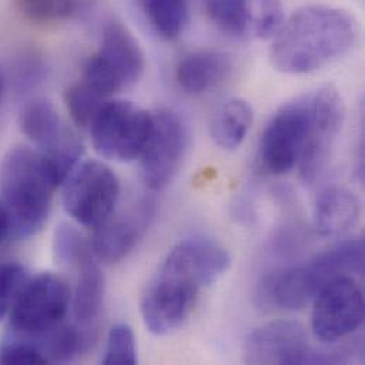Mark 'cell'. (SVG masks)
<instances>
[{"label": "cell", "mask_w": 365, "mask_h": 365, "mask_svg": "<svg viewBox=\"0 0 365 365\" xmlns=\"http://www.w3.org/2000/svg\"><path fill=\"white\" fill-rule=\"evenodd\" d=\"M70 302V287L53 273L26 280L10 310V331L38 339L64 322Z\"/></svg>", "instance_id": "cell-8"}, {"label": "cell", "mask_w": 365, "mask_h": 365, "mask_svg": "<svg viewBox=\"0 0 365 365\" xmlns=\"http://www.w3.org/2000/svg\"><path fill=\"white\" fill-rule=\"evenodd\" d=\"M212 23L225 34L243 37L252 21V0H205Z\"/></svg>", "instance_id": "cell-22"}, {"label": "cell", "mask_w": 365, "mask_h": 365, "mask_svg": "<svg viewBox=\"0 0 365 365\" xmlns=\"http://www.w3.org/2000/svg\"><path fill=\"white\" fill-rule=\"evenodd\" d=\"M145 71L144 51L121 21H110L101 44L84 64L83 81L108 98L140 81Z\"/></svg>", "instance_id": "cell-5"}, {"label": "cell", "mask_w": 365, "mask_h": 365, "mask_svg": "<svg viewBox=\"0 0 365 365\" xmlns=\"http://www.w3.org/2000/svg\"><path fill=\"white\" fill-rule=\"evenodd\" d=\"M88 329L60 323L37 340L48 363H70L87 351L93 343Z\"/></svg>", "instance_id": "cell-19"}, {"label": "cell", "mask_w": 365, "mask_h": 365, "mask_svg": "<svg viewBox=\"0 0 365 365\" xmlns=\"http://www.w3.org/2000/svg\"><path fill=\"white\" fill-rule=\"evenodd\" d=\"M64 101L74 124L81 128H88L100 108L108 100L81 81L66 90Z\"/></svg>", "instance_id": "cell-23"}, {"label": "cell", "mask_w": 365, "mask_h": 365, "mask_svg": "<svg viewBox=\"0 0 365 365\" xmlns=\"http://www.w3.org/2000/svg\"><path fill=\"white\" fill-rule=\"evenodd\" d=\"M313 131L310 93L282 106L263 131L259 145V164L273 175L292 171L309 144Z\"/></svg>", "instance_id": "cell-6"}, {"label": "cell", "mask_w": 365, "mask_h": 365, "mask_svg": "<svg viewBox=\"0 0 365 365\" xmlns=\"http://www.w3.org/2000/svg\"><path fill=\"white\" fill-rule=\"evenodd\" d=\"M96 0H16L19 11L36 23H56L80 17Z\"/></svg>", "instance_id": "cell-21"}, {"label": "cell", "mask_w": 365, "mask_h": 365, "mask_svg": "<svg viewBox=\"0 0 365 365\" xmlns=\"http://www.w3.org/2000/svg\"><path fill=\"white\" fill-rule=\"evenodd\" d=\"M27 280L26 269L19 263L0 264V322L10 314V310Z\"/></svg>", "instance_id": "cell-28"}, {"label": "cell", "mask_w": 365, "mask_h": 365, "mask_svg": "<svg viewBox=\"0 0 365 365\" xmlns=\"http://www.w3.org/2000/svg\"><path fill=\"white\" fill-rule=\"evenodd\" d=\"M359 34L346 9L309 4L294 11L274 36L270 61L286 74H307L344 56Z\"/></svg>", "instance_id": "cell-2"}, {"label": "cell", "mask_w": 365, "mask_h": 365, "mask_svg": "<svg viewBox=\"0 0 365 365\" xmlns=\"http://www.w3.org/2000/svg\"><path fill=\"white\" fill-rule=\"evenodd\" d=\"M91 246L86 242L81 233L68 223H61L54 233L53 250L57 263L73 267L80 256Z\"/></svg>", "instance_id": "cell-27"}, {"label": "cell", "mask_w": 365, "mask_h": 365, "mask_svg": "<svg viewBox=\"0 0 365 365\" xmlns=\"http://www.w3.org/2000/svg\"><path fill=\"white\" fill-rule=\"evenodd\" d=\"M10 232H11L10 217H9V213H7L6 207H4L3 203L0 202V246H1V243L6 240V237L9 236Z\"/></svg>", "instance_id": "cell-29"}, {"label": "cell", "mask_w": 365, "mask_h": 365, "mask_svg": "<svg viewBox=\"0 0 365 365\" xmlns=\"http://www.w3.org/2000/svg\"><path fill=\"white\" fill-rule=\"evenodd\" d=\"M0 364H48V360L36 340L11 333L0 344Z\"/></svg>", "instance_id": "cell-25"}, {"label": "cell", "mask_w": 365, "mask_h": 365, "mask_svg": "<svg viewBox=\"0 0 365 365\" xmlns=\"http://www.w3.org/2000/svg\"><path fill=\"white\" fill-rule=\"evenodd\" d=\"M4 91H6V77H4V73H3V70L0 67V103L3 100Z\"/></svg>", "instance_id": "cell-30"}, {"label": "cell", "mask_w": 365, "mask_h": 365, "mask_svg": "<svg viewBox=\"0 0 365 365\" xmlns=\"http://www.w3.org/2000/svg\"><path fill=\"white\" fill-rule=\"evenodd\" d=\"M96 151L121 163L138 160L153 130V114L124 100L107 101L90 124Z\"/></svg>", "instance_id": "cell-7"}, {"label": "cell", "mask_w": 365, "mask_h": 365, "mask_svg": "<svg viewBox=\"0 0 365 365\" xmlns=\"http://www.w3.org/2000/svg\"><path fill=\"white\" fill-rule=\"evenodd\" d=\"M155 212L157 206L151 197H143L118 213L114 210L94 229L90 245L94 256L106 264L124 260L148 232Z\"/></svg>", "instance_id": "cell-13"}, {"label": "cell", "mask_w": 365, "mask_h": 365, "mask_svg": "<svg viewBox=\"0 0 365 365\" xmlns=\"http://www.w3.org/2000/svg\"><path fill=\"white\" fill-rule=\"evenodd\" d=\"M189 147V131L182 117L173 110L153 114V130L140 157L141 175L148 189L167 187L178 174Z\"/></svg>", "instance_id": "cell-10"}, {"label": "cell", "mask_w": 365, "mask_h": 365, "mask_svg": "<svg viewBox=\"0 0 365 365\" xmlns=\"http://www.w3.org/2000/svg\"><path fill=\"white\" fill-rule=\"evenodd\" d=\"M77 269V286L73 296V310L77 323L90 330L98 319L104 300V276L91 247L74 263Z\"/></svg>", "instance_id": "cell-17"}, {"label": "cell", "mask_w": 365, "mask_h": 365, "mask_svg": "<svg viewBox=\"0 0 365 365\" xmlns=\"http://www.w3.org/2000/svg\"><path fill=\"white\" fill-rule=\"evenodd\" d=\"M120 199V181L114 171L100 163L87 161L64 181L63 205L80 225L97 229L115 210Z\"/></svg>", "instance_id": "cell-9"}, {"label": "cell", "mask_w": 365, "mask_h": 365, "mask_svg": "<svg viewBox=\"0 0 365 365\" xmlns=\"http://www.w3.org/2000/svg\"><path fill=\"white\" fill-rule=\"evenodd\" d=\"M230 68V58L225 53L200 50L178 63L175 78L185 93L202 94L223 83Z\"/></svg>", "instance_id": "cell-16"}, {"label": "cell", "mask_w": 365, "mask_h": 365, "mask_svg": "<svg viewBox=\"0 0 365 365\" xmlns=\"http://www.w3.org/2000/svg\"><path fill=\"white\" fill-rule=\"evenodd\" d=\"M141 10L155 30L165 40L178 38L189 21V0H140Z\"/></svg>", "instance_id": "cell-20"}, {"label": "cell", "mask_w": 365, "mask_h": 365, "mask_svg": "<svg viewBox=\"0 0 365 365\" xmlns=\"http://www.w3.org/2000/svg\"><path fill=\"white\" fill-rule=\"evenodd\" d=\"M312 330L317 340L336 343L357 331L364 322V296L350 274L336 277L313 300Z\"/></svg>", "instance_id": "cell-11"}, {"label": "cell", "mask_w": 365, "mask_h": 365, "mask_svg": "<svg viewBox=\"0 0 365 365\" xmlns=\"http://www.w3.org/2000/svg\"><path fill=\"white\" fill-rule=\"evenodd\" d=\"M364 270V240L347 239L333 245L302 266L274 272L264 277L259 299L282 310L297 312L310 304L331 280Z\"/></svg>", "instance_id": "cell-4"}, {"label": "cell", "mask_w": 365, "mask_h": 365, "mask_svg": "<svg viewBox=\"0 0 365 365\" xmlns=\"http://www.w3.org/2000/svg\"><path fill=\"white\" fill-rule=\"evenodd\" d=\"M313 357L303 326L290 320L264 324L247 337L245 346L249 364H313Z\"/></svg>", "instance_id": "cell-14"}, {"label": "cell", "mask_w": 365, "mask_h": 365, "mask_svg": "<svg viewBox=\"0 0 365 365\" xmlns=\"http://www.w3.org/2000/svg\"><path fill=\"white\" fill-rule=\"evenodd\" d=\"M253 124V108L243 98H229L215 111L210 121L213 141L223 150H236Z\"/></svg>", "instance_id": "cell-18"}, {"label": "cell", "mask_w": 365, "mask_h": 365, "mask_svg": "<svg viewBox=\"0 0 365 365\" xmlns=\"http://www.w3.org/2000/svg\"><path fill=\"white\" fill-rule=\"evenodd\" d=\"M313 131L299 161L300 175L307 183L320 177L329 164L346 118L343 97L334 86H322L310 93Z\"/></svg>", "instance_id": "cell-12"}, {"label": "cell", "mask_w": 365, "mask_h": 365, "mask_svg": "<svg viewBox=\"0 0 365 365\" xmlns=\"http://www.w3.org/2000/svg\"><path fill=\"white\" fill-rule=\"evenodd\" d=\"M230 264L227 250L206 237H190L175 245L150 282L141 314L155 336L180 329L190 316L200 290L216 282Z\"/></svg>", "instance_id": "cell-1"}, {"label": "cell", "mask_w": 365, "mask_h": 365, "mask_svg": "<svg viewBox=\"0 0 365 365\" xmlns=\"http://www.w3.org/2000/svg\"><path fill=\"white\" fill-rule=\"evenodd\" d=\"M57 186L40 151L14 147L6 154L0 164V193L17 237H30L46 226Z\"/></svg>", "instance_id": "cell-3"}, {"label": "cell", "mask_w": 365, "mask_h": 365, "mask_svg": "<svg viewBox=\"0 0 365 365\" xmlns=\"http://www.w3.org/2000/svg\"><path fill=\"white\" fill-rule=\"evenodd\" d=\"M137 343L128 324H115L107 337V346L101 363L106 365L137 364Z\"/></svg>", "instance_id": "cell-24"}, {"label": "cell", "mask_w": 365, "mask_h": 365, "mask_svg": "<svg viewBox=\"0 0 365 365\" xmlns=\"http://www.w3.org/2000/svg\"><path fill=\"white\" fill-rule=\"evenodd\" d=\"M361 216L359 196L346 186L333 185L322 190L314 205V225L323 236H341L350 232Z\"/></svg>", "instance_id": "cell-15"}, {"label": "cell", "mask_w": 365, "mask_h": 365, "mask_svg": "<svg viewBox=\"0 0 365 365\" xmlns=\"http://www.w3.org/2000/svg\"><path fill=\"white\" fill-rule=\"evenodd\" d=\"M284 23L282 0H252V21L255 34L259 38L276 36Z\"/></svg>", "instance_id": "cell-26"}]
</instances>
